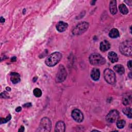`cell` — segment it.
<instances>
[{
    "label": "cell",
    "mask_w": 132,
    "mask_h": 132,
    "mask_svg": "<svg viewBox=\"0 0 132 132\" xmlns=\"http://www.w3.org/2000/svg\"><path fill=\"white\" fill-rule=\"evenodd\" d=\"M62 58V55L60 53L55 52L50 55L46 59L45 63L48 67H54L57 64Z\"/></svg>",
    "instance_id": "obj_1"
},
{
    "label": "cell",
    "mask_w": 132,
    "mask_h": 132,
    "mask_svg": "<svg viewBox=\"0 0 132 132\" xmlns=\"http://www.w3.org/2000/svg\"><path fill=\"white\" fill-rule=\"evenodd\" d=\"M90 63L94 65H101L104 64L105 62V59L101 55L97 53H93L89 56Z\"/></svg>",
    "instance_id": "obj_2"
},
{
    "label": "cell",
    "mask_w": 132,
    "mask_h": 132,
    "mask_svg": "<svg viewBox=\"0 0 132 132\" xmlns=\"http://www.w3.org/2000/svg\"><path fill=\"white\" fill-rule=\"evenodd\" d=\"M119 50L122 54L126 56L131 55V42L130 41H125L120 45Z\"/></svg>",
    "instance_id": "obj_3"
},
{
    "label": "cell",
    "mask_w": 132,
    "mask_h": 132,
    "mask_svg": "<svg viewBox=\"0 0 132 132\" xmlns=\"http://www.w3.org/2000/svg\"><path fill=\"white\" fill-rule=\"evenodd\" d=\"M52 127V123L50 120L46 117L43 118L40 123L37 131H50Z\"/></svg>",
    "instance_id": "obj_4"
},
{
    "label": "cell",
    "mask_w": 132,
    "mask_h": 132,
    "mask_svg": "<svg viewBox=\"0 0 132 132\" xmlns=\"http://www.w3.org/2000/svg\"><path fill=\"white\" fill-rule=\"evenodd\" d=\"M89 24L86 22L78 23L72 30V33L75 35H79L85 32L88 28Z\"/></svg>",
    "instance_id": "obj_5"
},
{
    "label": "cell",
    "mask_w": 132,
    "mask_h": 132,
    "mask_svg": "<svg viewBox=\"0 0 132 132\" xmlns=\"http://www.w3.org/2000/svg\"><path fill=\"white\" fill-rule=\"evenodd\" d=\"M104 76L105 80L109 84L113 85L116 81V74L114 72L110 69H106L104 72Z\"/></svg>",
    "instance_id": "obj_6"
},
{
    "label": "cell",
    "mask_w": 132,
    "mask_h": 132,
    "mask_svg": "<svg viewBox=\"0 0 132 132\" xmlns=\"http://www.w3.org/2000/svg\"><path fill=\"white\" fill-rule=\"evenodd\" d=\"M67 76V72L63 65H60L57 73L56 76V81L57 82H61L63 81Z\"/></svg>",
    "instance_id": "obj_7"
},
{
    "label": "cell",
    "mask_w": 132,
    "mask_h": 132,
    "mask_svg": "<svg viewBox=\"0 0 132 132\" xmlns=\"http://www.w3.org/2000/svg\"><path fill=\"white\" fill-rule=\"evenodd\" d=\"M120 117V114L118 110H112L106 116V120L109 123H114L117 122Z\"/></svg>",
    "instance_id": "obj_8"
},
{
    "label": "cell",
    "mask_w": 132,
    "mask_h": 132,
    "mask_svg": "<svg viewBox=\"0 0 132 132\" xmlns=\"http://www.w3.org/2000/svg\"><path fill=\"white\" fill-rule=\"evenodd\" d=\"M72 117L73 119L77 122H81L84 120V115L81 111L78 109H75L72 112Z\"/></svg>",
    "instance_id": "obj_9"
},
{
    "label": "cell",
    "mask_w": 132,
    "mask_h": 132,
    "mask_svg": "<svg viewBox=\"0 0 132 132\" xmlns=\"http://www.w3.org/2000/svg\"><path fill=\"white\" fill-rule=\"evenodd\" d=\"M68 23L64 22H62V21L58 22L56 26L57 30L59 32H63L65 31L68 28Z\"/></svg>",
    "instance_id": "obj_10"
},
{
    "label": "cell",
    "mask_w": 132,
    "mask_h": 132,
    "mask_svg": "<svg viewBox=\"0 0 132 132\" xmlns=\"http://www.w3.org/2000/svg\"><path fill=\"white\" fill-rule=\"evenodd\" d=\"M100 77V71L97 68H93L91 72V77L95 81L98 80Z\"/></svg>",
    "instance_id": "obj_11"
},
{
    "label": "cell",
    "mask_w": 132,
    "mask_h": 132,
    "mask_svg": "<svg viewBox=\"0 0 132 132\" xmlns=\"http://www.w3.org/2000/svg\"><path fill=\"white\" fill-rule=\"evenodd\" d=\"M110 47V44L107 40H104L100 43V48L102 52H106Z\"/></svg>",
    "instance_id": "obj_12"
},
{
    "label": "cell",
    "mask_w": 132,
    "mask_h": 132,
    "mask_svg": "<svg viewBox=\"0 0 132 132\" xmlns=\"http://www.w3.org/2000/svg\"><path fill=\"white\" fill-rule=\"evenodd\" d=\"M65 124L62 121H58L55 125V131L63 132L65 131Z\"/></svg>",
    "instance_id": "obj_13"
},
{
    "label": "cell",
    "mask_w": 132,
    "mask_h": 132,
    "mask_svg": "<svg viewBox=\"0 0 132 132\" xmlns=\"http://www.w3.org/2000/svg\"><path fill=\"white\" fill-rule=\"evenodd\" d=\"M10 80L11 82L13 84H16L19 82L20 80V75L16 72H13L10 74Z\"/></svg>",
    "instance_id": "obj_14"
},
{
    "label": "cell",
    "mask_w": 132,
    "mask_h": 132,
    "mask_svg": "<svg viewBox=\"0 0 132 132\" xmlns=\"http://www.w3.org/2000/svg\"><path fill=\"white\" fill-rule=\"evenodd\" d=\"M108 58L109 60L112 63L117 62L118 60V57L117 54L114 52H110L108 54Z\"/></svg>",
    "instance_id": "obj_15"
},
{
    "label": "cell",
    "mask_w": 132,
    "mask_h": 132,
    "mask_svg": "<svg viewBox=\"0 0 132 132\" xmlns=\"http://www.w3.org/2000/svg\"><path fill=\"white\" fill-rule=\"evenodd\" d=\"M117 2L116 1L113 0L110 1V5H109V9L111 13L112 14H114L117 12Z\"/></svg>",
    "instance_id": "obj_16"
},
{
    "label": "cell",
    "mask_w": 132,
    "mask_h": 132,
    "mask_svg": "<svg viewBox=\"0 0 132 132\" xmlns=\"http://www.w3.org/2000/svg\"><path fill=\"white\" fill-rule=\"evenodd\" d=\"M113 69L115 70L118 74L122 75L124 73L125 69L124 67L121 64H116L113 67Z\"/></svg>",
    "instance_id": "obj_17"
},
{
    "label": "cell",
    "mask_w": 132,
    "mask_h": 132,
    "mask_svg": "<svg viewBox=\"0 0 132 132\" xmlns=\"http://www.w3.org/2000/svg\"><path fill=\"white\" fill-rule=\"evenodd\" d=\"M120 34L117 28H112L109 32V36L111 38H117L119 37Z\"/></svg>",
    "instance_id": "obj_18"
},
{
    "label": "cell",
    "mask_w": 132,
    "mask_h": 132,
    "mask_svg": "<svg viewBox=\"0 0 132 132\" xmlns=\"http://www.w3.org/2000/svg\"><path fill=\"white\" fill-rule=\"evenodd\" d=\"M119 8L121 13L123 14H126L128 12V10L125 4H122L120 5L119 6Z\"/></svg>",
    "instance_id": "obj_19"
},
{
    "label": "cell",
    "mask_w": 132,
    "mask_h": 132,
    "mask_svg": "<svg viewBox=\"0 0 132 132\" xmlns=\"http://www.w3.org/2000/svg\"><path fill=\"white\" fill-rule=\"evenodd\" d=\"M123 112L129 118H131L132 114H131V109L129 107H126L124 108L122 110Z\"/></svg>",
    "instance_id": "obj_20"
},
{
    "label": "cell",
    "mask_w": 132,
    "mask_h": 132,
    "mask_svg": "<svg viewBox=\"0 0 132 132\" xmlns=\"http://www.w3.org/2000/svg\"><path fill=\"white\" fill-rule=\"evenodd\" d=\"M125 125V121L124 120H120L117 121V126L118 128L121 129L123 128Z\"/></svg>",
    "instance_id": "obj_21"
},
{
    "label": "cell",
    "mask_w": 132,
    "mask_h": 132,
    "mask_svg": "<svg viewBox=\"0 0 132 132\" xmlns=\"http://www.w3.org/2000/svg\"><path fill=\"white\" fill-rule=\"evenodd\" d=\"M33 93H34V95L36 97H39L42 95V91L39 88H36L34 89V90L33 91Z\"/></svg>",
    "instance_id": "obj_22"
},
{
    "label": "cell",
    "mask_w": 132,
    "mask_h": 132,
    "mask_svg": "<svg viewBox=\"0 0 132 132\" xmlns=\"http://www.w3.org/2000/svg\"><path fill=\"white\" fill-rule=\"evenodd\" d=\"M130 100H131V97L130 96H126L124 97L122 100L123 104L124 105H128L130 102Z\"/></svg>",
    "instance_id": "obj_23"
},
{
    "label": "cell",
    "mask_w": 132,
    "mask_h": 132,
    "mask_svg": "<svg viewBox=\"0 0 132 132\" xmlns=\"http://www.w3.org/2000/svg\"><path fill=\"white\" fill-rule=\"evenodd\" d=\"M11 118V116L10 114H9L6 118H2L1 120V124H3V123H5L7 122L8 121H9Z\"/></svg>",
    "instance_id": "obj_24"
},
{
    "label": "cell",
    "mask_w": 132,
    "mask_h": 132,
    "mask_svg": "<svg viewBox=\"0 0 132 132\" xmlns=\"http://www.w3.org/2000/svg\"><path fill=\"white\" fill-rule=\"evenodd\" d=\"M127 67L130 70H131V60H129L127 62Z\"/></svg>",
    "instance_id": "obj_25"
},
{
    "label": "cell",
    "mask_w": 132,
    "mask_h": 132,
    "mask_svg": "<svg viewBox=\"0 0 132 132\" xmlns=\"http://www.w3.org/2000/svg\"><path fill=\"white\" fill-rule=\"evenodd\" d=\"M23 106H25L26 107H29L31 106V104L30 103H26V104H24L23 105Z\"/></svg>",
    "instance_id": "obj_26"
},
{
    "label": "cell",
    "mask_w": 132,
    "mask_h": 132,
    "mask_svg": "<svg viewBox=\"0 0 132 132\" xmlns=\"http://www.w3.org/2000/svg\"><path fill=\"white\" fill-rule=\"evenodd\" d=\"M125 2L127 4V5H131V3H132V2H131V1H130V0H128V1H125Z\"/></svg>",
    "instance_id": "obj_27"
},
{
    "label": "cell",
    "mask_w": 132,
    "mask_h": 132,
    "mask_svg": "<svg viewBox=\"0 0 132 132\" xmlns=\"http://www.w3.org/2000/svg\"><path fill=\"white\" fill-rule=\"evenodd\" d=\"M21 110H22V108H21V107H20V106L18 107L15 109V111H16V112H20V111H21Z\"/></svg>",
    "instance_id": "obj_28"
},
{
    "label": "cell",
    "mask_w": 132,
    "mask_h": 132,
    "mask_svg": "<svg viewBox=\"0 0 132 132\" xmlns=\"http://www.w3.org/2000/svg\"><path fill=\"white\" fill-rule=\"evenodd\" d=\"M24 131V127L23 126H21L19 130V131H21V132H23Z\"/></svg>",
    "instance_id": "obj_29"
},
{
    "label": "cell",
    "mask_w": 132,
    "mask_h": 132,
    "mask_svg": "<svg viewBox=\"0 0 132 132\" xmlns=\"http://www.w3.org/2000/svg\"><path fill=\"white\" fill-rule=\"evenodd\" d=\"M5 19L4 18H3L2 16H1V19H0V21H1V23H3V22H5Z\"/></svg>",
    "instance_id": "obj_30"
},
{
    "label": "cell",
    "mask_w": 132,
    "mask_h": 132,
    "mask_svg": "<svg viewBox=\"0 0 132 132\" xmlns=\"http://www.w3.org/2000/svg\"><path fill=\"white\" fill-rule=\"evenodd\" d=\"M12 61H15V60H16V57H13V58H12Z\"/></svg>",
    "instance_id": "obj_31"
},
{
    "label": "cell",
    "mask_w": 132,
    "mask_h": 132,
    "mask_svg": "<svg viewBox=\"0 0 132 132\" xmlns=\"http://www.w3.org/2000/svg\"><path fill=\"white\" fill-rule=\"evenodd\" d=\"M6 90H9L10 91V90H11V89H10V88H9V87H7V88H6Z\"/></svg>",
    "instance_id": "obj_32"
}]
</instances>
